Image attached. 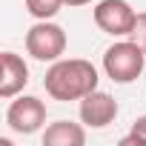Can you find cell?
Masks as SVG:
<instances>
[{
  "label": "cell",
  "mask_w": 146,
  "mask_h": 146,
  "mask_svg": "<svg viewBox=\"0 0 146 146\" xmlns=\"http://www.w3.org/2000/svg\"><path fill=\"white\" fill-rule=\"evenodd\" d=\"M98 69L83 60V57H69V60H54L46 69V78H43V89L52 100L69 103V100H80L89 92L98 89Z\"/></svg>",
  "instance_id": "1"
},
{
  "label": "cell",
  "mask_w": 146,
  "mask_h": 146,
  "mask_svg": "<svg viewBox=\"0 0 146 146\" xmlns=\"http://www.w3.org/2000/svg\"><path fill=\"white\" fill-rule=\"evenodd\" d=\"M146 69V52L129 37V40H117L103 52V72L106 78L115 83H132L143 75Z\"/></svg>",
  "instance_id": "2"
},
{
  "label": "cell",
  "mask_w": 146,
  "mask_h": 146,
  "mask_svg": "<svg viewBox=\"0 0 146 146\" xmlns=\"http://www.w3.org/2000/svg\"><path fill=\"white\" fill-rule=\"evenodd\" d=\"M26 52L40 63H54L66 52V32L52 20H37L26 32Z\"/></svg>",
  "instance_id": "3"
},
{
  "label": "cell",
  "mask_w": 146,
  "mask_h": 146,
  "mask_svg": "<svg viewBox=\"0 0 146 146\" xmlns=\"http://www.w3.org/2000/svg\"><path fill=\"white\" fill-rule=\"evenodd\" d=\"M6 123L17 135H35L46 126V103L35 95H17L6 109Z\"/></svg>",
  "instance_id": "4"
},
{
  "label": "cell",
  "mask_w": 146,
  "mask_h": 146,
  "mask_svg": "<svg viewBox=\"0 0 146 146\" xmlns=\"http://www.w3.org/2000/svg\"><path fill=\"white\" fill-rule=\"evenodd\" d=\"M137 12L126 3V0H100L95 6V23L100 32L112 37H129L135 29Z\"/></svg>",
  "instance_id": "5"
},
{
  "label": "cell",
  "mask_w": 146,
  "mask_h": 146,
  "mask_svg": "<svg viewBox=\"0 0 146 146\" xmlns=\"http://www.w3.org/2000/svg\"><path fill=\"white\" fill-rule=\"evenodd\" d=\"M78 115H80V123L89 126V129H106L109 123H115L117 117V100L109 95V92H89L86 98H80V106H78Z\"/></svg>",
  "instance_id": "6"
},
{
  "label": "cell",
  "mask_w": 146,
  "mask_h": 146,
  "mask_svg": "<svg viewBox=\"0 0 146 146\" xmlns=\"http://www.w3.org/2000/svg\"><path fill=\"white\" fill-rule=\"evenodd\" d=\"M29 83V66L20 54L15 52H3L0 54V98L12 100L23 92V86Z\"/></svg>",
  "instance_id": "7"
},
{
  "label": "cell",
  "mask_w": 146,
  "mask_h": 146,
  "mask_svg": "<svg viewBox=\"0 0 146 146\" xmlns=\"http://www.w3.org/2000/svg\"><path fill=\"white\" fill-rule=\"evenodd\" d=\"M86 129L72 120H54L43 132V146H83Z\"/></svg>",
  "instance_id": "8"
},
{
  "label": "cell",
  "mask_w": 146,
  "mask_h": 146,
  "mask_svg": "<svg viewBox=\"0 0 146 146\" xmlns=\"http://www.w3.org/2000/svg\"><path fill=\"white\" fill-rule=\"evenodd\" d=\"M63 6H66V0H26V12L35 20H52Z\"/></svg>",
  "instance_id": "9"
},
{
  "label": "cell",
  "mask_w": 146,
  "mask_h": 146,
  "mask_svg": "<svg viewBox=\"0 0 146 146\" xmlns=\"http://www.w3.org/2000/svg\"><path fill=\"white\" fill-rule=\"evenodd\" d=\"M132 143H137V146L143 143V146H146V115H140V117L132 123V132L120 140V146H132Z\"/></svg>",
  "instance_id": "10"
},
{
  "label": "cell",
  "mask_w": 146,
  "mask_h": 146,
  "mask_svg": "<svg viewBox=\"0 0 146 146\" xmlns=\"http://www.w3.org/2000/svg\"><path fill=\"white\" fill-rule=\"evenodd\" d=\"M129 37L146 52V12H137V17H135V29H132Z\"/></svg>",
  "instance_id": "11"
},
{
  "label": "cell",
  "mask_w": 146,
  "mask_h": 146,
  "mask_svg": "<svg viewBox=\"0 0 146 146\" xmlns=\"http://www.w3.org/2000/svg\"><path fill=\"white\" fill-rule=\"evenodd\" d=\"M86 3H92V0H66V6H86Z\"/></svg>",
  "instance_id": "12"
}]
</instances>
